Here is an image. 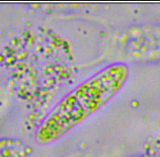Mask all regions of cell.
Masks as SVG:
<instances>
[{"mask_svg": "<svg viewBox=\"0 0 160 157\" xmlns=\"http://www.w3.org/2000/svg\"><path fill=\"white\" fill-rule=\"evenodd\" d=\"M129 74L128 65L117 62L85 79L48 112L36 133L38 142L49 144L70 133L110 102L125 85Z\"/></svg>", "mask_w": 160, "mask_h": 157, "instance_id": "obj_1", "label": "cell"}, {"mask_svg": "<svg viewBox=\"0 0 160 157\" xmlns=\"http://www.w3.org/2000/svg\"><path fill=\"white\" fill-rule=\"evenodd\" d=\"M31 148L20 140H0V157H28Z\"/></svg>", "mask_w": 160, "mask_h": 157, "instance_id": "obj_2", "label": "cell"}]
</instances>
